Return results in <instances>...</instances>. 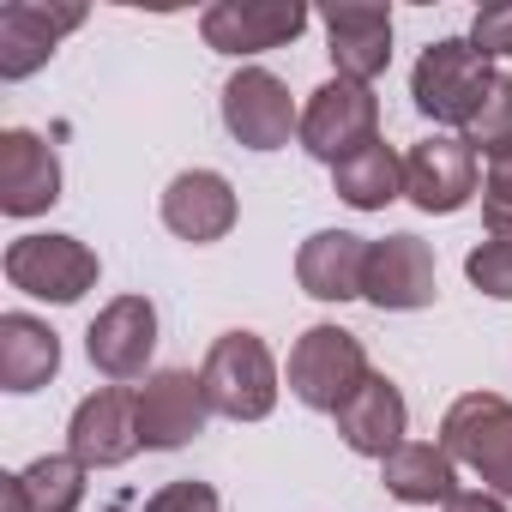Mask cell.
Instances as JSON below:
<instances>
[{
  "label": "cell",
  "mask_w": 512,
  "mask_h": 512,
  "mask_svg": "<svg viewBox=\"0 0 512 512\" xmlns=\"http://www.w3.org/2000/svg\"><path fill=\"white\" fill-rule=\"evenodd\" d=\"M199 380H205L211 410L229 416V422H266L278 410V392H284L278 362H272V350H266L260 332H223L205 350Z\"/></svg>",
  "instance_id": "obj_1"
},
{
  "label": "cell",
  "mask_w": 512,
  "mask_h": 512,
  "mask_svg": "<svg viewBox=\"0 0 512 512\" xmlns=\"http://www.w3.org/2000/svg\"><path fill=\"white\" fill-rule=\"evenodd\" d=\"M494 79H500L494 61H482V55L470 49V37H440V43H428V49L416 55V67H410V97H416V109H422L428 121H440V127H470L476 109L488 103Z\"/></svg>",
  "instance_id": "obj_2"
},
{
  "label": "cell",
  "mask_w": 512,
  "mask_h": 512,
  "mask_svg": "<svg viewBox=\"0 0 512 512\" xmlns=\"http://www.w3.org/2000/svg\"><path fill=\"white\" fill-rule=\"evenodd\" d=\"M440 446L452 452V464L482 476L488 494L512 500V398H500V392L452 398L440 416Z\"/></svg>",
  "instance_id": "obj_3"
},
{
  "label": "cell",
  "mask_w": 512,
  "mask_h": 512,
  "mask_svg": "<svg viewBox=\"0 0 512 512\" xmlns=\"http://www.w3.org/2000/svg\"><path fill=\"white\" fill-rule=\"evenodd\" d=\"M7 284L37 296V302H55V308H73L85 302V290H97L103 266H97V253L79 241V235H19L7 247Z\"/></svg>",
  "instance_id": "obj_4"
},
{
  "label": "cell",
  "mask_w": 512,
  "mask_h": 512,
  "mask_svg": "<svg viewBox=\"0 0 512 512\" xmlns=\"http://www.w3.org/2000/svg\"><path fill=\"white\" fill-rule=\"evenodd\" d=\"M302 151L320 157V163H344L356 151H368L380 139V97L374 85H356V79H326L308 103H302Z\"/></svg>",
  "instance_id": "obj_5"
},
{
  "label": "cell",
  "mask_w": 512,
  "mask_h": 512,
  "mask_svg": "<svg viewBox=\"0 0 512 512\" xmlns=\"http://www.w3.org/2000/svg\"><path fill=\"white\" fill-rule=\"evenodd\" d=\"M368 374H374L368 350L344 326H308L296 338V350H290V392H296V404L326 410V416H338Z\"/></svg>",
  "instance_id": "obj_6"
},
{
  "label": "cell",
  "mask_w": 512,
  "mask_h": 512,
  "mask_svg": "<svg viewBox=\"0 0 512 512\" xmlns=\"http://www.w3.org/2000/svg\"><path fill=\"white\" fill-rule=\"evenodd\" d=\"M308 19L314 13L302 7V0H217V7L199 13V37H205V49L247 61V55L296 43L308 31Z\"/></svg>",
  "instance_id": "obj_7"
},
{
  "label": "cell",
  "mask_w": 512,
  "mask_h": 512,
  "mask_svg": "<svg viewBox=\"0 0 512 512\" xmlns=\"http://www.w3.org/2000/svg\"><path fill=\"white\" fill-rule=\"evenodd\" d=\"M223 127L247 151H284L290 133H302V109H296V97H290V85L278 73L241 67L223 85Z\"/></svg>",
  "instance_id": "obj_8"
},
{
  "label": "cell",
  "mask_w": 512,
  "mask_h": 512,
  "mask_svg": "<svg viewBox=\"0 0 512 512\" xmlns=\"http://www.w3.org/2000/svg\"><path fill=\"white\" fill-rule=\"evenodd\" d=\"M440 296L434 247L422 235H380L368 241V272H362V302L380 314H416Z\"/></svg>",
  "instance_id": "obj_9"
},
{
  "label": "cell",
  "mask_w": 512,
  "mask_h": 512,
  "mask_svg": "<svg viewBox=\"0 0 512 512\" xmlns=\"http://www.w3.org/2000/svg\"><path fill=\"white\" fill-rule=\"evenodd\" d=\"M151 350H157V308H151V296H115L85 332L91 368L103 380H115V386L151 380Z\"/></svg>",
  "instance_id": "obj_10"
},
{
  "label": "cell",
  "mask_w": 512,
  "mask_h": 512,
  "mask_svg": "<svg viewBox=\"0 0 512 512\" xmlns=\"http://www.w3.org/2000/svg\"><path fill=\"white\" fill-rule=\"evenodd\" d=\"M133 398H139V440L151 452H175V446L199 440L205 422L217 416L205 398V380L193 368H157L145 386H133Z\"/></svg>",
  "instance_id": "obj_11"
},
{
  "label": "cell",
  "mask_w": 512,
  "mask_h": 512,
  "mask_svg": "<svg viewBox=\"0 0 512 512\" xmlns=\"http://www.w3.org/2000/svg\"><path fill=\"white\" fill-rule=\"evenodd\" d=\"M139 398L127 386H97L91 398H79L73 422H67V452L85 470H115L139 452Z\"/></svg>",
  "instance_id": "obj_12"
},
{
  "label": "cell",
  "mask_w": 512,
  "mask_h": 512,
  "mask_svg": "<svg viewBox=\"0 0 512 512\" xmlns=\"http://www.w3.org/2000/svg\"><path fill=\"white\" fill-rule=\"evenodd\" d=\"M404 199L428 217H452L476 199V151L452 133H434L410 145L404 157Z\"/></svg>",
  "instance_id": "obj_13"
},
{
  "label": "cell",
  "mask_w": 512,
  "mask_h": 512,
  "mask_svg": "<svg viewBox=\"0 0 512 512\" xmlns=\"http://www.w3.org/2000/svg\"><path fill=\"white\" fill-rule=\"evenodd\" d=\"M320 25H326V55L338 79L374 85L392 67V7H380V0H338V7L320 13Z\"/></svg>",
  "instance_id": "obj_14"
},
{
  "label": "cell",
  "mask_w": 512,
  "mask_h": 512,
  "mask_svg": "<svg viewBox=\"0 0 512 512\" xmlns=\"http://www.w3.org/2000/svg\"><path fill=\"white\" fill-rule=\"evenodd\" d=\"M85 25V7H49V0H7L0 7V79L19 85L49 67L67 31Z\"/></svg>",
  "instance_id": "obj_15"
},
{
  "label": "cell",
  "mask_w": 512,
  "mask_h": 512,
  "mask_svg": "<svg viewBox=\"0 0 512 512\" xmlns=\"http://www.w3.org/2000/svg\"><path fill=\"white\" fill-rule=\"evenodd\" d=\"M61 199V157L43 133L7 127L0 133V211L7 217H43Z\"/></svg>",
  "instance_id": "obj_16"
},
{
  "label": "cell",
  "mask_w": 512,
  "mask_h": 512,
  "mask_svg": "<svg viewBox=\"0 0 512 512\" xmlns=\"http://www.w3.org/2000/svg\"><path fill=\"white\" fill-rule=\"evenodd\" d=\"M235 217H241V199H235L229 175H217V169H181L163 187V223H169V235H181L193 247L223 241L235 229Z\"/></svg>",
  "instance_id": "obj_17"
},
{
  "label": "cell",
  "mask_w": 512,
  "mask_h": 512,
  "mask_svg": "<svg viewBox=\"0 0 512 512\" xmlns=\"http://www.w3.org/2000/svg\"><path fill=\"white\" fill-rule=\"evenodd\" d=\"M332 422H338V434H344V446L356 458H392L404 446V434H410V404L386 374H368Z\"/></svg>",
  "instance_id": "obj_18"
},
{
  "label": "cell",
  "mask_w": 512,
  "mask_h": 512,
  "mask_svg": "<svg viewBox=\"0 0 512 512\" xmlns=\"http://www.w3.org/2000/svg\"><path fill=\"white\" fill-rule=\"evenodd\" d=\"M368 272V235L350 229H314L296 253V284L314 302H356Z\"/></svg>",
  "instance_id": "obj_19"
},
{
  "label": "cell",
  "mask_w": 512,
  "mask_h": 512,
  "mask_svg": "<svg viewBox=\"0 0 512 512\" xmlns=\"http://www.w3.org/2000/svg\"><path fill=\"white\" fill-rule=\"evenodd\" d=\"M85 464L73 452H43L25 470L0 476V512H79L85 506Z\"/></svg>",
  "instance_id": "obj_20"
},
{
  "label": "cell",
  "mask_w": 512,
  "mask_h": 512,
  "mask_svg": "<svg viewBox=\"0 0 512 512\" xmlns=\"http://www.w3.org/2000/svg\"><path fill=\"white\" fill-rule=\"evenodd\" d=\"M61 374V338L37 314H0V386L13 398L49 386Z\"/></svg>",
  "instance_id": "obj_21"
},
{
  "label": "cell",
  "mask_w": 512,
  "mask_h": 512,
  "mask_svg": "<svg viewBox=\"0 0 512 512\" xmlns=\"http://www.w3.org/2000/svg\"><path fill=\"white\" fill-rule=\"evenodd\" d=\"M380 482L404 506H446L458 494V464L440 440H404L392 458H380Z\"/></svg>",
  "instance_id": "obj_22"
},
{
  "label": "cell",
  "mask_w": 512,
  "mask_h": 512,
  "mask_svg": "<svg viewBox=\"0 0 512 512\" xmlns=\"http://www.w3.org/2000/svg\"><path fill=\"white\" fill-rule=\"evenodd\" d=\"M332 193L356 211H386L392 199H404V157L386 139H374L368 151H356L332 169Z\"/></svg>",
  "instance_id": "obj_23"
},
{
  "label": "cell",
  "mask_w": 512,
  "mask_h": 512,
  "mask_svg": "<svg viewBox=\"0 0 512 512\" xmlns=\"http://www.w3.org/2000/svg\"><path fill=\"white\" fill-rule=\"evenodd\" d=\"M464 145L476 151V157H506L512 151V73H500L494 79V91H488V103L476 109V121L464 127Z\"/></svg>",
  "instance_id": "obj_24"
},
{
  "label": "cell",
  "mask_w": 512,
  "mask_h": 512,
  "mask_svg": "<svg viewBox=\"0 0 512 512\" xmlns=\"http://www.w3.org/2000/svg\"><path fill=\"white\" fill-rule=\"evenodd\" d=\"M464 278L488 296V302H512V241H482L470 247V260H464Z\"/></svg>",
  "instance_id": "obj_25"
},
{
  "label": "cell",
  "mask_w": 512,
  "mask_h": 512,
  "mask_svg": "<svg viewBox=\"0 0 512 512\" xmlns=\"http://www.w3.org/2000/svg\"><path fill=\"white\" fill-rule=\"evenodd\" d=\"M482 223L494 241H512V151L494 157L482 175Z\"/></svg>",
  "instance_id": "obj_26"
},
{
  "label": "cell",
  "mask_w": 512,
  "mask_h": 512,
  "mask_svg": "<svg viewBox=\"0 0 512 512\" xmlns=\"http://www.w3.org/2000/svg\"><path fill=\"white\" fill-rule=\"evenodd\" d=\"M470 49L482 61H512V0L506 7H482L470 19Z\"/></svg>",
  "instance_id": "obj_27"
},
{
  "label": "cell",
  "mask_w": 512,
  "mask_h": 512,
  "mask_svg": "<svg viewBox=\"0 0 512 512\" xmlns=\"http://www.w3.org/2000/svg\"><path fill=\"white\" fill-rule=\"evenodd\" d=\"M145 512H217V488L199 476H181V482H163L145 500Z\"/></svg>",
  "instance_id": "obj_28"
},
{
  "label": "cell",
  "mask_w": 512,
  "mask_h": 512,
  "mask_svg": "<svg viewBox=\"0 0 512 512\" xmlns=\"http://www.w3.org/2000/svg\"><path fill=\"white\" fill-rule=\"evenodd\" d=\"M440 512H506V500H500V494H488V488H458Z\"/></svg>",
  "instance_id": "obj_29"
}]
</instances>
